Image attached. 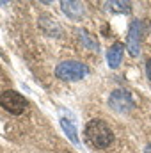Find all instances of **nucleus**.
Segmentation results:
<instances>
[{"instance_id": "obj_5", "label": "nucleus", "mask_w": 151, "mask_h": 153, "mask_svg": "<svg viewBox=\"0 0 151 153\" xmlns=\"http://www.w3.org/2000/svg\"><path fill=\"white\" fill-rule=\"evenodd\" d=\"M126 48L132 57H137L141 53V22L133 20L128 27V38H126Z\"/></svg>"}, {"instance_id": "obj_12", "label": "nucleus", "mask_w": 151, "mask_h": 153, "mask_svg": "<svg viewBox=\"0 0 151 153\" xmlns=\"http://www.w3.org/2000/svg\"><path fill=\"white\" fill-rule=\"evenodd\" d=\"M146 75H148V78H150V82H151V57L146 61Z\"/></svg>"}, {"instance_id": "obj_3", "label": "nucleus", "mask_w": 151, "mask_h": 153, "mask_svg": "<svg viewBox=\"0 0 151 153\" xmlns=\"http://www.w3.org/2000/svg\"><path fill=\"white\" fill-rule=\"evenodd\" d=\"M27 100H25V96H21L20 93H16V91H11V89H7V91H2L0 93V107L4 109V111H7L9 114L13 116H20L25 112V109H27Z\"/></svg>"}, {"instance_id": "obj_11", "label": "nucleus", "mask_w": 151, "mask_h": 153, "mask_svg": "<svg viewBox=\"0 0 151 153\" xmlns=\"http://www.w3.org/2000/svg\"><path fill=\"white\" fill-rule=\"evenodd\" d=\"M78 34H80V41H82V43H84V45H85L89 50H94V52H98V41L93 38V36H91L87 30H84V29H82V30H78Z\"/></svg>"}, {"instance_id": "obj_4", "label": "nucleus", "mask_w": 151, "mask_h": 153, "mask_svg": "<svg viewBox=\"0 0 151 153\" xmlns=\"http://www.w3.org/2000/svg\"><path fill=\"white\" fill-rule=\"evenodd\" d=\"M109 107L115 112H119V114H128L130 111H133L135 103H133V98H132V94L128 91L115 89L109 96Z\"/></svg>"}, {"instance_id": "obj_8", "label": "nucleus", "mask_w": 151, "mask_h": 153, "mask_svg": "<svg viewBox=\"0 0 151 153\" xmlns=\"http://www.w3.org/2000/svg\"><path fill=\"white\" fill-rule=\"evenodd\" d=\"M39 23H41V27H43V30L48 34V36H59L61 34V27H59V23H57V20L55 18H52V16H41L39 18Z\"/></svg>"}, {"instance_id": "obj_6", "label": "nucleus", "mask_w": 151, "mask_h": 153, "mask_svg": "<svg viewBox=\"0 0 151 153\" xmlns=\"http://www.w3.org/2000/svg\"><path fill=\"white\" fill-rule=\"evenodd\" d=\"M61 7H62V13L71 18V20H80L84 14H85V5L82 2H61Z\"/></svg>"}, {"instance_id": "obj_1", "label": "nucleus", "mask_w": 151, "mask_h": 153, "mask_svg": "<svg viewBox=\"0 0 151 153\" xmlns=\"http://www.w3.org/2000/svg\"><path fill=\"white\" fill-rule=\"evenodd\" d=\"M85 137L96 148H109L114 141L112 130L103 119H91L85 125Z\"/></svg>"}, {"instance_id": "obj_7", "label": "nucleus", "mask_w": 151, "mask_h": 153, "mask_svg": "<svg viewBox=\"0 0 151 153\" xmlns=\"http://www.w3.org/2000/svg\"><path fill=\"white\" fill-rule=\"evenodd\" d=\"M123 53H124V45L123 43H114L112 46L109 48V52H107V62H109V66L112 70L119 68V64L123 61Z\"/></svg>"}, {"instance_id": "obj_13", "label": "nucleus", "mask_w": 151, "mask_h": 153, "mask_svg": "<svg viewBox=\"0 0 151 153\" xmlns=\"http://www.w3.org/2000/svg\"><path fill=\"white\" fill-rule=\"evenodd\" d=\"M144 153H151V143L146 146V148H144Z\"/></svg>"}, {"instance_id": "obj_9", "label": "nucleus", "mask_w": 151, "mask_h": 153, "mask_svg": "<svg viewBox=\"0 0 151 153\" xmlns=\"http://www.w3.org/2000/svg\"><path fill=\"white\" fill-rule=\"evenodd\" d=\"M61 126H62L64 134L70 137V141L73 144H78V134H76V128L73 125V121H70L68 117H61Z\"/></svg>"}, {"instance_id": "obj_2", "label": "nucleus", "mask_w": 151, "mask_h": 153, "mask_svg": "<svg viewBox=\"0 0 151 153\" xmlns=\"http://www.w3.org/2000/svg\"><path fill=\"white\" fill-rule=\"evenodd\" d=\"M87 73H89V68H87L84 62H78V61H62V62L57 64V68H55L57 78L68 80V82L82 80Z\"/></svg>"}, {"instance_id": "obj_10", "label": "nucleus", "mask_w": 151, "mask_h": 153, "mask_svg": "<svg viewBox=\"0 0 151 153\" xmlns=\"http://www.w3.org/2000/svg\"><path fill=\"white\" fill-rule=\"evenodd\" d=\"M107 7L110 9V11H115V13H124V14H128V13H132V4L130 2H107Z\"/></svg>"}]
</instances>
